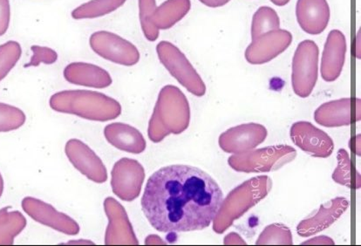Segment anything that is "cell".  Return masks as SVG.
<instances>
[{
  "label": "cell",
  "instance_id": "cell-4",
  "mask_svg": "<svg viewBox=\"0 0 361 246\" xmlns=\"http://www.w3.org/2000/svg\"><path fill=\"white\" fill-rule=\"evenodd\" d=\"M190 110L185 95L178 87L166 86L161 88L154 113L149 122V135L150 140L159 142L166 135L171 134L169 118H173L175 112Z\"/></svg>",
  "mask_w": 361,
  "mask_h": 246
},
{
  "label": "cell",
  "instance_id": "cell-6",
  "mask_svg": "<svg viewBox=\"0 0 361 246\" xmlns=\"http://www.w3.org/2000/svg\"><path fill=\"white\" fill-rule=\"evenodd\" d=\"M319 47L312 40L298 44L293 61V87L301 97L312 93L318 79Z\"/></svg>",
  "mask_w": 361,
  "mask_h": 246
},
{
  "label": "cell",
  "instance_id": "cell-15",
  "mask_svg": "<svg viewBox=\"0 0 361 246\" xmlns=\"http://www.w3.org/2000/svg\"><path fill=\"white\" fill-rule=\"evenodd\" d=\"M104 135L110 144L125 152L141 154L146 149V141L141 132L130 125L109 124L104 128Z\"/></svg>",
  "mask_w": 361,
  "mask_h": 246
},
{
  "label": "cell",
  "instance_id": "cell-19",
  "mask_svg": "<svg viewBox=\"0 0 361 246\" xmlns=\"http://www.w3.org/2000/svg\"><path fill=\"white\" fill-rule=\"evenodd\" d=\"M27 220L20 212H7L0 219V245H13L14 238L24 230Z\"/></svg>",
  "mask_w": 361,
  "mask_h": 246
},
{
  "label": "cell",
  "instance_id": "cell-18",
  "mask_svg": "<svg viewBox=\"0 0 361 246\" xmlns=\"http://www.w3.org/2000/svg\"><path fill=\"white\" fill-rule=\"evenodd\" d=\"M280 27V20L277 12L269 6H261L252 18V39L277 30Z\"/></svg>",
  "mask_w": 361,
  "mask_h": 246
},
{
  "label": "cell",
  "instance_id": "cell-30",
  "mask_svg": "<svg viewBox=\"0 0 361 246\" xmlns=\"http://www.w3.org/2000/svg\"><path fill=\"white\" fill-rule=\"evenodd\" d=\"M68 244H73V245H75V244H80V245H86V244H90V245H94L93 242H91V241H86V240H80V241H69Z\"/></svg>",
  "mask_w": 361,
  "mask_h": 246
},
{
  "label": "cell",
  "instance_id": "cell-21",
  "mask_svg": "<svg viewBox=\"0 0 361 246\" xmlns=\"http://www.w3.org/2000/svg\"><path fill=\"white\" fill-rule=\"evenodd\" d=\"M157 6L156 0H138L140 25L143 35L150 42H157L160 36V31L150 21L151 16Z\"/></svg>",
  "mask_w": 361,
  "mask_h": 246
},
{
  "label": "cell",
  "instance_id": "cell-20",
  "mask_svg": "<svg viewBox=\"0 0 361 246\" xmlns=\"http://www.w3.org/2000/svg\"><path fill=\"white\" fill-rule=\"evenodd\" d=\"M22 49L16 40H9L0 45V82L6 78L20 60Z\"/></svg>",
  "mask_w": 361,
  "mask_h": 246
},
{
  "label": "cell",
  "instance_id": "cell-17",
  "mask_svg": "<svg viewBox=\"0 0 361 246\" xmlns=\"http://www.w3.org/2000/svg\"><path fill=\"white\" fill-rule=\"evenodd\" d=\"M127 0H90L73 11V20H94L116 12L126 4Z\"/></svg>",
  "mask_w": 361,
  "mask_h": 246
},
{
  "label": "cell",
  "instance_id": "cell-29",
  "mask_svg": "<svg viewBox=\"0 0 361 246\" xmlns=\"http://www.w3.org/2000/svg\"><path fill=\"white\" fill-rule=\"evenodd\" d=\"M274 5L278 6H283L290 2V0H271Z\"/></svg>",
  "mask_w": 361,
  "mask_h": 246
},
{
  "label": "cell",
  "instance_id": "cell-10",
  "mask_svg": "<svg viewBox=\"0 0 361 246\" xmlns=\"http://www.w3.org/2000/svg\"><path fill=\"white\" fill-rule=\"evenodd\" d=\"M22 208L32 219L42 225L68 235H77L80 233V226L75 220L56 211V209L45 202L33 197H25L22 201Z\"/></svg>",
  "mask_w": 361,
  "mask_h": 246
},
{
  "label": "cell",
  "instance_id": "cell-25",
  "mask_svg": "<svg viewBox=\"0 0 361 246\" xmlns=\"http://www.w3.org/2000/svg\"><path fill=\"white\" fill-rule=\"evenodd\" d=\"M327 213H329V209H325L324 207H320L319 211L314 216L315 225L313 223L314 228L312 229L311 234L319 233V231L331 226L333 223L330 220H327V219L333 220L334 222L336 221L338 219L335 218V216H329L327 218Z\"/></svg>",
  "mask_w": 361,
  "mask_h": 246
},
{
  "label": "cell",
  "instance_id": "cell-13",
  "mask_svg": "<svg viewBox=\"0 0 361 246\" xmlns=\"http://www.w3.org/2000/svg\"><path fill=\"white\" fill-rule=\"evenodd\" d=\"M345 37L340 30H333L327 37L322 61V75L326 82H334L340 76L345 63Z\"/></svg>",
  "mask_w": 361,
  "mask_h": 246
},
{
  "label": "cell",
  "instance_id": "cell-14",
  "mask_svg": "<svg viewBox=\"0 0 361 246\" xmlns=\"http://www.w3.org/2000/svg\"><path fill=\"white\" fill-rule=\"evenodd\" d=\"M63 75L66 82L77 86L106 88L113 83L111 75L104 68L86 62L70 63L65 68Z\"/></svg>",
  "mask_w": 361,
  "mask_h": 246
},
{
  "label": "cell",
  "instance_id": "cell-28",
  "mask_svg": "<svg viewBox=\"0 0 361 246\" xmlns=\"http://www.w3.org/2000/svg\"><path fill=\"white\" fill-rule=\"evenodd\" d=\"M146 245H157V244H164V242L160 240V238L156 236V235H151V236L147 238L145 241Z\"/></svg>",
  "mask_w": 361,
  "mask_h": 246
},
{
  "label": "cell",
  "instance_id": "cell-12",
  "mask_svg": "<svg viewBox=\"0 0 361 246\" xmlns=\"http://www.w3.org/2000/svg\"><path fill=\"white\" fill-rule=\"evenodd\" d=\"M296 16L298 25L307 34H322L330 20L329 3L326 0H298Z\"/></svg>",
  "mask_w": 361,
  "mask_h": 246
},
{
  "label": "cell",
  "instance_id": "cell-26",
  "mask_svg": "<svg viewBox=\"0 0 361 246\" xmlns=\"http://www.w3.org/2000/svg\"><path fill=\"white\" fill-rule=\"evenodd\" d=\"M360 44H361V30L359 29L358 32H357L356 36L355 37V39H353V46H352V54L353 56L355 58L360 59Z\"/></svg>",
  "mask_w": 361,
  "mask_h": 246
},
{
  "label": "cell",
  "instance_id": "cell-1",
  "mask_svg": "<svg viewBox=\"0 0 361 246\" xmlns=\"http://www.w3.org/2000/svg\"><path fill=\"white\" fill-rule=\"evenodd\" d=\"M224 202L219 183L189 165H169L151 175L142 197L143 213L161 233L175 234L207 228Z\"/></svg>",
  "mask_w": 361,
  "mask_h": 246
},
{
  "label": "cell",
  "instance_id": "cell-9",
  "mask_svg": "<svg viewBox=\"0 0 361 246\" xmlns=\"http://www.w3.org/2000/svg\"><path fill=\"white\" fill-rule=\"evenodd\" d=\"M66 155L73 166L91 181L103 183L108 179L104 164L90 147L78 139L66 142Z\"/></svg>",
  "mask_w": 361,
  "mask_h": 246
},
{
  "label": "cell",
  "instance_id": "cell-27",
  "mask_svg": "<svg viewBox=\"0 0 361 246\" xmlns=\"http://www.w3.org/2000/svg\"><path fill=\"white\" fill-rule=\"evenodd\" d=\"M199 1L204 4L206 6L216 8V7L226 6L231 0H199Z\"/></svg>",
  "mask_w": 361,
  "mask_h": 246
},
{
  "label": "cell",
  "instance_id": "cell-2",
  "mask_svg": "<svg viewBox=\"0 0 361 246\" xmlns=\"http://www.w3.org/2000/svg\"><path fill=\"white\" fill-rule=\"evenodd\" d=\"M50 106L57 112L97 122L116 119L121 113V106L115 99L90 90L59 92L51 95Z\"/></svg>",
  "mask_w": 361,
  "mask_h": 246
},
{
  "label": "cell",
  "instance_id": "cell-3",
  "mask_svg": "<svg viewBox=\"0 0 361 246\" xmlns=\"http://www.w3.org/2000/svg\"><path fill=\"white\" fill-rule=\"evenodd\" d=\"M157 53L161 63L190 93L197 97L205 94L206 88L201 77L178 47L164 40L157 44Z\"/></svg>",
  "mask_w": 361,
  "mask_h": 246
},
{
  "label": "cell",
  "instance_id": "cell-22",
  "mask_svg": "<svg viewBox=\"0 0 361 246\" xmlns=\"http://www.w3.org/2000/svg\"><path fill=\"white\" fill-rule=\"evenodd\" d=\"M25 123V115L21 109L0 102V133L16 130Z\"/></svg>",
  "mask_w": 361,
  "mask_h": 246
},
{
  "label": "cell",
  "instance_id": "cell-31",
  "mask_svg": "<svg viewBox=\"0 0 361 246\" xmlns=\"http://www.w3.org/2000/svg\"><path fill=\"white\" fill-rule=\"evenodd\" d=\"M4 192V179L1 173H0V197H1Z\"/></svg>",
  "mask_w": 361,
  "mask_h": 246
},
{
  "label": "cell",
  "instance_id": "cell-7",
  "mask_svg": "<svg viewBox=\"0 0 361 246\" xmlns=\"http://www.w3.org/2000/svg\"><path fill=\"white\" fill-rule=\"evenodd\" d=\"M145 179V168L139 161L121 159L114 165L111 172L113 192L121 200L134 201L141 193Z\"/></svg>",
  "mask_w": 361,
  "mask_h": 246
},
{
  "label": "cell",
  "instance_id": "cell-8",
  "mask_svg": "<svg viewBox=\"0 0 361 246\" xmlns=\"http://www.w3.org/2000/svg\"><path fill=\"white\" fill-rule=\"evenodd\" d=\"M293 42L290 32L277 29L252 39L247 47L245 58L250 64L259 65L267 62L285 52Z\"/></svg>",
  "mask_w": 361,
  "mask_h": 246
},
{
  "label": "cell",
  "instance_id": "cell-11",
  "mask_svg": "<svg viewBox=\"0 0 361 246\" xmlns=\"http://www.w3.org/2000/svg\"><path fill=\"white\" fill-rule=\"evenodd\" d=\"M104 208L109 220L105 236L106 245H138L134 229L123 205L112 197L106 198Z\"/></svg>",
  "mask_w": 361,
  "mask_h": 246
},
{
  "label": "cell",
  "instance_id": "cell-24",
  "mask_svg": "<svg viewBox=\"0 0 361 246\" xmlns=\"http://www.w3.org/2000/svg\"><path fill=\"white\" fill-rule=\"evenodd\" d=\"M11 22L10 0H0V37L8 31Z\"/></svg>",
  "mask_w": 361,
  "mask_h": 246
},
{
  "label": "cell",
  "instance_id": "cell-32",
  "mask_svg": "<svg viewBox=\"0 0 361 246\" xmlns=\"http://www.w3.org/2000/svg\"><path fill=\"white\" fill-rule=\"evenodd\" d=\"M7 212H8V211H7V208L1 209V210H0V219H1L3 216L6 214Z\"/></svg>",
  "mask_w": 361,
  "mask_h": 246
},
{
  "label": "cell",
  "instance_id": "cell-16",
  "mask_svg": "<svg viewBox=\"0 0 361 246\" xmlns=\"http://www.w3.org/2000/svg\"><path fill=\"white\" fill-rule=\"evenodd\" d=\"M190 0H166L157 6L150 21L158 30H169L189 13Z\"/></svg>",
  "mask_w": 361,
  "mask_h": 246
},
{
  "label": "cell",
  "instance_id": "cell-23",
  "mask_svg": "<svg viewBox=\"0 0 361 246\" xmlns=\"http://www.w3.org/2000/svg\"><path fill=\"white\" fill-rule=\"evenodd\" d=\"M31 50L32 56L25 68L38 67L40 64L51 65L58 61L56 51L50 47L33 45Z\"/></svg>",
  "mask_w": 361,
  "mask_h": 246
},
{
  "label": "cell",
  "instance_id": "cell-5",
  "mask_svg": "<svg viewBox=\"0 0 361 246\" xmlns=\"http://www.w3.org/2000/svg\"><path fill=\"white\" fill-rule=\"evenodd\" d=\"M90 45L99 57L125 67L137 64L141 58L134 44L109 31L94 32L90 36Z\"/></svg>",
  "mask_w": 361,
  "mask_h": 246
}]
</instances>
